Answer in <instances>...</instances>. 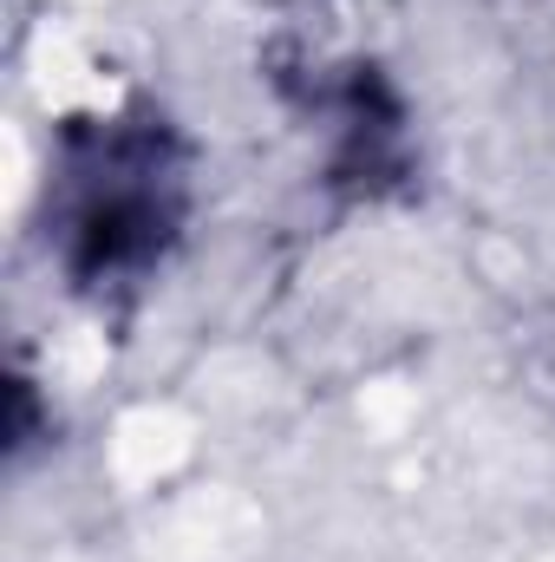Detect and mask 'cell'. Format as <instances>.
I'll list each match as a JSON object with an SVG mask.
<instances>
[{"mask_svg":"<svg viewBox=\"0 0 555 562\" xmlns=\"http://www.w3.org/2000/svg\"><path fill=\"white\" fill-rule=\"evenodd\" d=\"M79 203L66 229V262L79 281L144 269L177 223V164L150 132H112L79 157Z\"/></svg>","mask_w":555,"mask_h":562,"instance_id":"obj_1","label":"cell"}]
</instances>
